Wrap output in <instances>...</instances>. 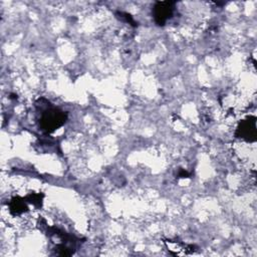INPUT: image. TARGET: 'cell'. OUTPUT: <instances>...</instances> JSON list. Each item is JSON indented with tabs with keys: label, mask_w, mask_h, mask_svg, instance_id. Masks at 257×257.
Returning a JSON list of instances; mask_svg holds the SVG:
<instances>
[{
	"label": "cell",
	"mask_w": 257,
	"mask_h": 257,
	"mask_svg": "<svg viewBox=\"0 0 257 257\" xmlns=\"http://www.w3.org/2000/svg\"><path fill=\"white\" fill-rule=\"evenodd\" d=\"M67 115L64 111L56 107H47L45 108L40 116L39 125L42 131L46 133H52L58 127L62 126L66 121Z\"/></svg>",
	"instance_id": "obj_1"
},
{
	"label": "cell",
	"mask_w": 257,
	"mask_h": 257,
	"mask_svg": "<svg viewBox=\"0 0 257 257\" xmlns=\"http://www.w3.org/2000/svg\"><path fill=\"white\" fill-rule=\"evenodd\" d=\"M175 2L172 1H159L155 4L153 13L155 21L158 25L163 26L170 19L174 12Z\"/></svg>",
	"instance_id": "obj_2"
},
{
	"label": "cell",
	"mask_w": 257,
	"mask_h": 257,
	"mask_svg": "<svg viewBox=\"0 0 257 257\" xmlns=\"http://www.w3.org/2000/svg\"><path fill=\"white\" fill-rule=\"evenodd\" d=\"M237 136L239 138L245 139L247 141H255L256 140V125H255V117H250V119L243 120L237 128Z\"/></svg>",
	"instance_id": "obj_3"
},
{
	"label": "cell",
	"mask_w": 257,
	"mask_h": 257,
	"mask_svg": "<svg viewBox=\"0 0 257 257\" xmlns=\"http://www.w3.org/2000/svg\"><path fill=\"white\" fill-rule=\"evenodd\" d=\"M26 199L24 198H19V197H15L11 200L10 204H9V211L12 215L17 216V215H21L25 212L28 211V207L26 204Z\"/></svg>",
	"instance_id": "obj_4"
},
{
	"label": "cell",
	"mask_w": 257,
	"mask_h": 257,
	"mask_svg": "<svg viewBox=\"0 0 257 257\" xmlns=\"http://www.w3.org/2000/svg\"><path fill=\"white\" fill-rule=\"evenodd\" d=\"M26 201L28 203H31L35 207H41L42 205V199H43V194L39 193H31L28 196H26Z\"/></svg>",
	"instance_id": "obj_5"
}]
</instances>
